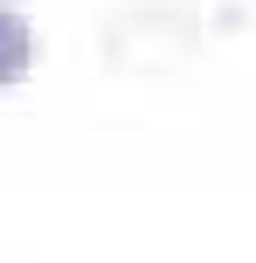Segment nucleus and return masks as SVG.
<instances>
[{
	"instance_id": "1",
	"label": "nucleus",
	"mask_w": 256,
	"mask_h": 263,
	"mask_svg": "<svg viewBox=\"0 0 256 263\" xmlns=\"http://www.w3.org/2000/svg\"><path fill=\"white\" fill-rule=\"evenodd\" d=\"M28 69H35V28H28L21 7H7V0H0V90H7V83H21Z\"/></svg>"
}]
</instances>
